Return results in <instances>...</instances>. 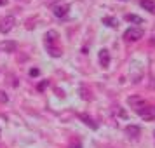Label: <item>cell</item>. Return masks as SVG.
Returning <instances> with one entry per match:
<instances>
[{"mask_svg":"<svg viewBox=\"0 0 155 148\" xmlns=\"http://www.w3.org/2000/svg\"><path fill=\"white\" fill-rule=\"evenodd\" d=\"M44 42H45V49H47V52H49L51 56H61V49L59 47H56V42H58V33L54 31V30H49L47 33H45V38H44Z\"/></svg>","mask_w":155,"mask_h":148,"instance_id":"1","label":"cell"},{"mask_svg":"<svg viewBox=\"0 0 155 148\" xmlns=\"http://www.w3.org/2000/svg\"><path fill=\"white\" fill-rule=\"evenodd\" d=\"M124 38H126L127 42H136V40H140L143 38V30L138 28V26H133V28H127L124 31Z\"/></svg>","mask_w":155,"mask_h":148,"instance_id":"2","label":"cell"},{"mask_svg":"<svg viewBox=\"0 0 155 148\" xmlns=\"http://www.w3.org/2000/svg\"><path fill=\"white\" fill-rule=\"evenodd\" d=\"M14 25H16L14 16H5V18H2V19H0V33H9L11 30L14 28Z\"/></svg>","mask_w":155,"mask_h":148,"instance_id":"3","label":"cell"},{"mask_svg":"<svg viewBox=\"0 0 155 148\" xmlns=\"http://www.w3.org/2000/svg\"><path fill=\"white\" fill-rule=\"evenodd\" d=\"M129 105L134 108V112L140 113L145 106H147V103H145V99H141L140 96H133V98H129Z\"/></svg>","mask_w":155,"mask_h":148,"instance_id":"4","label":"cell"},{"mask_svg":"<svg viewBox=\"0 0 155 148\" xmlns=\"http://www.w3.org/2000/svg\"><path fill=\"white\" fill-rule=\"evenodd\" d=\"M138 115H140L141 119H145V120H153L155 119V106H148L147 105Z\"/></svg>","mask_w":155,"mask_h":148,"instance_id":"5","label":"cell"},{"mask_svg":"<svg viewBox=\"0 0 155 148\" xmlns=\"http://www.w3.org/2000/svg\"><path fill=\"white\" fill-rule=\"evenodd\" d=\"M68 11H70V5H68V4H59V5L54 7L52 12H54L56 18H64V16L68 14Z\"/></svg>","mask_w":155,"mask_h":148,"instance_id":"6","label":"cell"},{"mask_svg":"<svg viewBox=\"0 0 155 148\" xmlns=\"http://www.w3.org/2000/svg\"><path fill=\"white\" fill-rule=\"evenodd\" d=\"M99 63H101L103 68H106V66L110 64V52H108V49H101L99 51Z\"/></svg>","mask_w":155,"mask_h":148,"instance_id":"7","label":"cell"},{"mask_svg":"<svg viewBox=\"0 0 155 148\" xmlns=\"http://www.w3.org/2000/svg\"><path fill=\"white\" fill-rule=\"evenodd\" d=\"M0 51H4V52H14L16 51V42H9V40L2 42L0 44Z\"/></svg>","mask_w":155,"mask_h":148,"instance_id":"8","label":"cell"},{"mask_svg":"<svg viewBox=\"0 0 155 148\" xmlns=\"http://www.w3.org/2000/svg\"><path fill=\"white\" fill-rule=\"evenodd\" d=\"M140 5L145 9V11H148V12H155V2L153 0H141Z\"/></svg>","mask_w":155,"mask_h":148,"instance_id":"9","label":"cell"},{"mask_svg":"<svg viewBox=\"0 0 155 148\" xmlns=\"http://www.w3.org/2000/svg\"><path fill=\"white\" fill-rule=\"evenodd\" d=\"M126 134H129V138H138V136H140V127L138 126H127Z\"/></svg>","mask_w":155,"mask_h":148,"instance_id":"10","label":"cell"},{"mask_svg":"<svg viewBox=\"0 0 155 148\" xmlns=\"http://www.w3.org/2000/svg\"><path fill=\"white\" fill-rule=\"evenodd\" d=\"M80 119L84 120V122H85V124H87L89 127H91V129H98V124H94V120H92L91 117H89V115L82 113V115H80Z\"/></svg>","mask_w":155,"mask_h":148,"instance_id":"11","label":"cell"},{"mask_svg":"<svg viewBox=\"0 0 155 148\" xmlns=\"http://www.w3.org/2000/svg\"><path fill=\"white\" fill-rule=\"evenodd\" d=\"M126 19H127V21H133V23H138V25L143 21L140 16H134V14H126Z\"/></svg>","mask_w":155,"mask_h":148,"instance_id":"12","label":"cell"},{"mask_svg":"<svg viewBox=\"0 0 155 148\" xmlns=\"http://www.w3.org/2000/svg\"><path fill=\"white\" fill-rule=\"evenodd\" d=\"M103 23L106 26H117V19L115 18H103Z\"/></svg>","mask_w":155,"mask_h":148,"instance_id":"13","label":"cell"},{"mask_svg":"<svg viewBox=\"0 0 155 148\" xmlns=\"http://www.w3.org/2000/svg\"><path fill=\"white\" fill-rule=\"evenodd\" d=\"M0 103H2V105L7 103V94H5L4 91H0Z\"/></svg>","mask_w":155,"mask_h":148,"instance_id":"14","label":"cell"},{"mask_svg":"<svg viewBox=\"0 0 155 148\" xmlns=\"http://www.w3.org/2000/svg\"><path fill=\"white\" fill-rule=\"evenodd\" d=\"M45 85H47V82H42V84H38V91H42V89H45Z\"/></svg>","mask_w":155,"mask_h":148,"instance_id":"15","label":"cell"},{"mask_svg":"<svg viewBox=\"0 0 155 148\" xmlns=\"http://www.w3.org/2000/svg\"><path fill=\"white\" fill-rule=\"evenodd\" d=\"M31 75H33V77H37V75H38V70H37V68H33V70H31Z\"/></svg>","mask_w":155,"mask_h":148,"instance_id":"16","label":"cell"},{"mask_svg":"<svg viewBox=\"0 0 155 148\" xmlns=\"http://www.w3.org/2000/svg\"><path fill=\"white\" fill-rule=\"evenodd\" d=\"M0 5H7V0H0Z\"/></svg>","mask_w":155,"mask_h":148,"instance_id":"17","label":"cell"},{"mask_svg":"<svg viewBox=\"0 0 155 148\" xmlns=\"http://www.w3.org/2000/svg\"><path fill=\"white\" fill-rule=\"evenodd\" d=\"M70 148H80V145H78V143H77V145H71Z\"/></svg>","mask_w":155,"mask_h":148,"instance_id":"18","label":"cell"}]
</instances>
